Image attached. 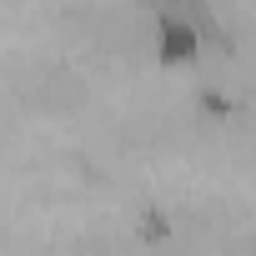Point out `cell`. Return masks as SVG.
<instances>
[{
    "label": "cell",
    "mask_w": 256,
    "mask_h": 256,
    "mask_svg": "<svg viewBox=\"0 0 256 256\" xmlns=\"http://www.w3.org/2000/svg\"><path fill=\"white\" fill-rule=\"evenodd\" d=\"M151 56H156V66H166V70L196 66V60H201V36H196V26H191L186 16H176V10H156Z\"/></svg>",
    "instance_id": "cell-1"
},
{
    "label": "cell",
    "mask_w": 256,
    "mask_h": 256,
    "mask_svg": "<svg viewBox=\"0 0 256 256\" xmlns=\"http://www.w3.org/2000/svg\"><path fill=\"white\" fill-rule=\"evenodd\" d=\"M171 236H176V216H171L166 206L146 201V206L136 211V241H141V246H166Z\"/></svg>",
    "instance_id": "cell-2"
},
{
    "label": "cell",
    "mask_w": 256,
    "mask_h": 256,
    "mask_svg": "<svg viewBox=\"0 0 256 256\" xmlns=\"http://www.w3.org/2000/svg\"><path fill=\"white\" fill-rule=\"evenodd\" d=\"M196 106H201V116H231V100H226V90H216V86H206L201 96H196Z\"/></svg>",
    "instance_id": "cell-3"
}]
</instances>
